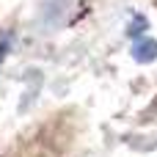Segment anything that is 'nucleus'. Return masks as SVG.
Here are the masks:
<instances>
[{
    "mask_svg": "<svg viewBox=\"0 0 157 157\" xmlns=\"http://www.w3.org/2000/svg\"><path fill=\"white\" fill-rule=\"evenodd\" d=\"M132 55H135L138 63H149V61H155V58H157V41H155V39H144V41H138L135 50H132Z\"/></svg>",
    "mask_w": 157,
    "mask_h": 157,
    "instance_id": "1",
    "label": "nucleus"
},
{
    "mask_svg": "<svg viewBox=\"0 0 157 157\" xmlns=\"http://www.w3.org/2000/svg\"><path fill=\"white\" fill-rule=\"evenodd\" d=\"M6 50H8V39H0V63L6 58Z\"/></svg>",
    "mask_w": 157,
    "mask_h": 157,
    "instance_id": "2",
    "label": "nucleus"
}]
</instances>
